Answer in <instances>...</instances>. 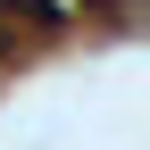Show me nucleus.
I'll return each instance as SVG.
<instances>
[{
	"label": "nucleus",
	"instance_id": "1",
	"mask_svg": "<svg viewBox=\"0 0 150 150\" xmlns=\"http://www.w3.org/2000/svg\"><path fill=\"white\" fill-rule=\"evenodd\" d=\"M0 59H8V25H0Z\"/></svg>",
	"mask_w": 150,
	"mask_h": 150
}]
</instances>
